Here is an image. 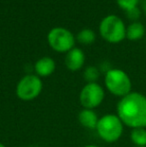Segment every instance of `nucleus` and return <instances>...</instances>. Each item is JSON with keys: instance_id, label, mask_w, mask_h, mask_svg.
I'll return each instance as SVG.
<instances>
[{"instance_id": "obj_14", "label": "nucleus", "mask_w": 146, "mask_h": 147, "mask_svg": "<svg viewBox=\"0 0 146 147\" xmlns=\"http://www.w3.org/2000/svg\"><path fill=\"white\" fill-rule=\"evenodd\" d=\"M99 70L94 66H89L84 71V78H85L86 81H88V83L95 82L99 78Z\"/></svg>"}, {"instance_id": "obj_4", "label": "nucleus", "mask_w": 146, "mask_h": 147, "mask_svg": "<svg viewBox=\"0 0 146 147\" xmlns=\"http://www.w3.org/2000/svg\"><path fill=\"white\" fill-rule=\"evenodd\" d=\"M100 35L110 43L121 42L126 37V27L121 18L108 15L103 18L99 25Z\"/></svg>"}, {"instance_id": "obj_15", "label": "nucleus", "mask_w": 146, "mask_h": 147, "mask_svg": "<svg viewBox=\"0 0 146 147\" xmlns=\"http://www.w3.org/2000/svg\"><path fill=\"white\" fill-rule=\"evenodd\" d=\"M116 1L121 9L127 11V10H130L134 7H137L139 0H116Z\"/></svg>"}, {"instance_id": "obj_6", "label": "nucleus", "mask_w": 146, "mask_h": 147, "mask_svg": "<svg viewBox=\"0 0 146 147\" xmlns=\"http://www.w3.org/2000/svg\"><path fill=\"white\" fill-rule=\"evenodd\" d=\"M49 45L57 52H68L74 48L75 38L68 29L63 27H55L51 29L47 36Z\"/></svg>"}, {"instance_id": "obj_9", "label": "nucleus", "mask_w": 146, "mask_h": 147, "mask_svg": "<svg viewBox=\"0 0 146 147\" xmlns=\"http://www.w3.org/2000/svg\"><path fill=\"white\" fill-rule=\"evenodd\" d=\"M56 64L51 57H42L35 63V72L39 77H46L54 72Z\"/></svg>"}, {"instance_id": "obj_11", "label": "nucleus", "mask_w": 146, "mask_h": 147, "mask_svg": "<svg viewBox=\"0 0 146 147\" xmlns=\"http://www.w3.org/2000/svg\"><path fill=\"white\" fill-rule=\"evenodd\" d=\"M144 33H145L144 25L138 21L132 22L126 28V37L129 40H132V41H136L141 39L144 36Z\"/></svg>"}, {"instance_id": "obj_20", "label": "nucleus", "mask_w": 146, "mask_h": 147, "mask_svg": "<svg viewBox=\"0 0 146 147\" xmlns=\"http://www.w3.org/2000/svg\"><path fill=\"white\" fill-rule=\"evenodd\" d=\"M135 147H139V146H135Z\"/></svg>"}, {"instance_id": "obj_13", "label": "nucleus", "mask_w": 146, "mask_h": 147, "mask_svg": "<svg viewBox=\"0 0 146 147\" xmlns=\"http://www.w3.org/2000/svg\"><path fill=\"white\" fill-rule=\"evenodd\" d=\"M95 38H96V35L94 33V31L89 29V28L82 29L77 35L78 41L80 43H82V44H91V43L94 42Z\"/></svg>"}, {"instance_id": "obj_12", "label": "nucleus", "mask_w": 146, "mask_h": 147, "mask_svg": "<svg viewBox=\"0 0 146 147\" xmlns=\"http://www.w3.org/2000/svg\"><path fill=\"white\" fill-rule=\"evenodd\" d=\"M130 140L135 146L146 147V128H133L130 132Z\"/></svg>"}, {"instance_id": "obj_3", "label": "nucleus", "mask_w": 146, "mask_h": 147, "mask_svg": "<svg viewBox=\"0 0 146 147\" xmlns=\"http://www.w3.org/2000/svg\"><path fill=\"white\" fill-rule=\"evenodd\" d=\"M107 90L113 95L118 97H124L131 92L132 83L128 74L121 69H110L106 72L104 78Z\"/></svg>"}, {"instance_id": "obj_16", "label": "nucleus", "mask_w": 146, "mask_h": 147, "mask_svg": "<svg viewBox=\"0 0 146 147\" xmlns=\"http://www.w3.org/2000/svg\"><path fill=\"white\" fill-rule=\"evenodd\" d=\"M126 13H127V17L131 20H134V22L135 20H137L140 17V10L138 9V7H134L130 10H127Z\"/></svg>"}, {"instance_id": "obj_7", "label": "nucleus", "mask_w": 146, "mask_h": 147, "mask_svg": "<svg viewBox=\"0 0 146 147\" xmlns=\"http://www.w3.org/2000/svg\"><path fill=\"white\" fill-rule=\"evenodd\" d=\"M105 96L103 88L96 82H91L84 85L79 94L80 104L84 109H92L98 107Z\"/></svg>"}, {"instance_id": "obj_1", "label": "nucleus", "mask_w": 146, "mask_h": 147, "mask_svg": "<svg viewBox=\"0 0 146 147\" xmlns=\"http://www.w3.org/2000/svg\"><path fill=\"white\" fill-rule=\"evenodd\" d=\"M117 115L130 128H146V96L130 92L117 103Z\"/></svg>"}, {"instance_id": "obj_8", "label": "nucleus", "mask_w": 146, "mask_h": 147, "mask_svg": "<svg viewBox=\"0 0 146 147\" xmlns=\"http://www.w3.org/2000/svg\"><path fill=\"white\" fill-rule=\"evenodd\" d=\"M85 62L84 52L79 48H72L65 56V65L71 71H77L82 68Z\"/></svg>"}, {"instance_id": "obj_17", "label": "nucleus", "mask_w": 146, "mask_h": 147, "mask_svg": "<svg viewBox=\"0 0 146 147\" xmlns=\"http://www.w3.org/2000/svg\"><path fill=\"white\" fill-rule=\"evenodd\" d=\"M141 4H142V8H143V10H144V12L146 13V0H142V2H141Z\"/></svg>"}, {"instance_id": "obj_2", "label": "nucleus", "mask_w": 146, "mask_h": 147, "mask_svg": "<svg viewBox=\"0 0 146 147\" xmlns=\"http://www.w3.org/2000/svg\"><path fill=\"white\" fill-rule=\"evenodd\" d=\"M123 125L117 114H105L98 120L96 131L102 140L113 143L119 140L122 135Z\"/></svg>"}, {"instance_id": "obj_19", "label": "nucleus", "mask_w": 146, "mask_h": 147, "mask_svg": "<svg viewBox=\"0 0 146 147\" xmlns=\"http://www.w3.org/2000/svg\"><path fill=\"white\" fill-rule=\"evenodd\" d=\"M0 147H6L5 145H4V144H2L1 142H0Z\"/></svg>"}, {"instance_id": "obj_5", "label": "nucleus", "mask_w": 146, "mask_h": 147, "mask_svg": "<svg viewBox=\"0 0 146 147\" xmlns=\"http://www.w3.org/2000/svg\"><path fill=\"white\" fill-rule=\"evenodd\" d=\"M42 87V81L38 75L28 74L18 82L16 86V95L23 101H31L39 96Z\"/></svg>"}, {"instance_id": "obj_10", "label": "nucleus", "mask_w": 146, "mask_h": 147, "mask_svg": "<svg viewBox=\"0 0 146 147\" xmlns=\"http://www.w3.org/2000/svg\"><path fill=\"white\" fill-rule=\"evenodd\" d=\"M78 120L79 123L84 127L89 129H96L99 118L92 109H83L78 114Z\"/></svg>"}, {"instance_id": "obj_18", "label": "nucleus", "mask_w": 146, "mask_h": 147, "mask_svg": "<svg viewBox=\"0 0 146 147\" xmlns=\"http://www.w3.org/2000/svg\"><path fill=\"white\" fill-rule=\"evenodd\" d=\"M84 147H98V146H95V145H86Z\"/></svg>"}]
</instances>
